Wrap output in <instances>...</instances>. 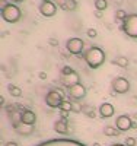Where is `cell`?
<instances>
[{"instance_id":"1","label":"cell","mask_w":137,"mask_h":146,"mask_svg":"<svg viewBox=\"0 0 137 146\" xmlns=\"http://www.w3.org/2000/svg\"><path fill=\"white\" fill-rule=\"evenodd\" d=\"M83 58L91 69H99L105 62V53L102 48L92 45L83 53Z\"/></svg>"},{"instance_id":"2","label":"cell","mask_w":137,"mask_h":146,"mask_svg":"<svg viewBox=\"0 0 137 146\" xmlns=\"http://www.w3.org/2000/svg\"><path fill=\"white\" fill-rule=\"evenodd\" d=\"M2 18L9 23H16L21 19V9L13 3H9L5 7H2Z\"/></svg>"},{"instance_id":"3","label":"cell","mask_w":137,"mask_h":146,"mask_svg":"<svg viewBox=\"0 0 137 146\" xmlns=\"http://www.w3.org/2000/svg\"><path fill=\"white\" fill-rule=\"evenodd\" d=\"M122 31L130 38H137V13H130L126 21H122Z\"/></svg>"},{"instance_id":"4","label":"cell","mask_w":137,"mask_h":146,"mask_svg":"<svg viewBox=\"0 0 137 146\" xmlns=\"http://www.w3.org/2000/svg\"><path fill=\"white\" fill-rule=\"evenodd\" d=\"M83 41L80 38H76V36H73V38H69L67 42H66V50L73 54V56H80L83 57Z\"/></svg>"},{"instance_id":"5","label":"cell","mask_w":137,"mask_h":146,"mask_svg":"<svg viewBox=\"0 0 137 146\" xmlns=\"http://www.w3.org/2000/svg\"><path fill=\"white\" fill-rule=\"evenodd\" d=\"M64 101V96L61 94V91H50L47 95H45V104L50 107V108H60L61 102Z\"/></svg>"},{"instance_id":"6","label":"cell","mask_w":137,"mask_h":146,"mask_svg":"<svg viewBox=\"0 0 137 146\" xmlns=\"http://www.w3.org/2000/svg\"><path fill=\"white\" fill-rule=\"evenodd\" d=\"M111 85H113L114 92H117V94H127V92L130 91V82H128L126 78L117 76V78L113 79Z\"/></svg>"},{"instance_id":"7","label":"cell","mask_w":137,"mask_h":146,"mask_svg":"<svg viewBox=\"0 0 137 146\" xmlns=\"http://www.w3.org/2000/svg\"><path fill=\"white\" fill-rule=\"evenodd\" d=\"M115 127L120 130V131H127L133 127V120L130 115L127 114H121L115 118Z\"/></svg>"},{"instance_id":"8","label":"cell","mask_w":137,"mask_h":146,"mask_svg":"<svg viewBox=\"0 0 137 146\" xmlns=\"http://www.w3.org/2000/svg\"><path fill=\"white\" fill-rule=\"evenodd\" d=\"M38 9H40V13L44 18H51V16H54L57 13V6H56V3H53V0L42 2Z\"/></svg>"},{"instance_id":"9","label":"cell","mask_w":137,"mask_h":146,"mask_svg":"<svg viewBox=\"0 0 137 146\" xmlns=\"http://www.w3.org/2000/svg\"><path fill=\"white\" fill-rule=\"evenodd\" d=\"M69 95H70V98L74 100V101L83 100L86 96V88L79 82V83H76V85H73V86L69 88Z\"/></svg>"},{"instance_id":"10","label":"cell","mask_w":137,"mask_h":146,"mask_svg":"<svg viewBox=\"0 0 137 146\" xmlns=\"http://www.w3.org/2000/svg\"><path fill=\"white\" fill-rule=\"evenodd\" d=\"M98 111H99V115H101L102 118H109V117H113L114 113H115V108L113 104H109V102H104L99 105L98 108Z\"/></svg>"},{"instance_id":"11","label":"cell","mask_w":137,"mask_h":146,"mask_svg":"<svg viewBox=\"0 0 137 146\" xmlns=\"http://www.w3.org/2000/svg\"><path fill=\"white\" fill-rule=\"evenodd\" d=\"M61 82H63V85L69 89L70 86H73V85H76V83H79L80 82V78H79V75L76 72H71L70 75H66V76H63V79H61Z\"/></svg>"},{"instance_id":"12","label":"cell","mask_w":137,"mask_h":146,"mask_svg":"<svg viewBox=\"0 0 137 146\" xmlns=\"http://www.w3.org/2000/svg\"><path fill=\"white\" fill-rule=\"evenodd\" d=\"M22 123L29 124V126H35V123H36L35 113L31 111V110H23L22 111Z\"/></svg>"},{"instance_id":"13","label":"cell","mask_w":137,"mask_h":146,"mask_svg":"<svg viewBox=\"0 0 137 146\" xmlns=\"http://www.w3.org/2000/svg\"><path fill=\"white\" fill-rule=\"evenodd\" d=\"M54 130L57 133H60V135H66V133H69V123L66 118H60L57 120L54 123Z\"/></svg>"},{"instance_id":"14","label":"cell","mask_w":137,"mask_h":146,"mask_svg":"<svg viewBox=\"0 0 137 146\" xmlns=\"http://www.w3.org/2000/svg\"><path fill=\"white\" fill-rule=\"evenodd\" d=\"M21 136H29V135H32V131H34V126H29V124H25V123H21L19 124H16L15 127H13Z\"/></svg>"},{"instance_id":"15","label":"cell","mask_w":137,"mask_h":146,"mask_svg":"<svg viewBox=\"0 0 137 146\" xmlns=\"http://www.w3.org/2000/svg\"><path fill=\"white\" fill-rule=\"evenodd\" d=\"M102 131H104V135L108 136V137H115V136L120 135V130L117 127H114V126H105Z\"/></svg>"},{"instance_id":"16","label":"cell","mask_w":137,"mask_h":146,"mask_svg":"<svg viewBox=\"0 0 137 146\" xmlns=\"http://www.w3.org/2000/svg\"><path fill=\"white\" fill-rule=\"evenodd\" d=\"M113 64L118 66V67H122V69H126L128 66V58L127 57H124V56H118L113 60Z\"/></svg>"},{"instance_id":"17","label":"cell","mask_w":137,"mask_h":146,"mask_svg":"<svg viewBox=\"0 0 137 146\" xmlns=\"http://www.w3.org/2000/svg\"><path fill=\"white\" fill-rule=\"evenodd\" d=\"M7 91L10 92L12 96H15V98H19V96H22V89H21L19 86H16V85H9Z\"/></svg>"},{"instance_id":"18","label":"cell","mask_w":137,"mask_h":146,"mask_svg":"<svg viewBox=\"0 0 137 146\" xmlns=\"http://www.w3.org/2000/svg\"><path fill=\"white\" fill-rule=\"evenodd\" d=\"M60 110H61V111H67V113H70L71 110H73V102H70L69 100H64L63 102H61V105H60Z\"/></svg>"},{"instance_id":"19","label":"cell","mask_w":137,"mask_h":146,"mask_svg":"<svg viewBox=\"0 0 137 146\" xmlns=\"http://www.w3.org/2000/svg\"><path fill=\"white\" fill-rule=\"evenodd\" d=\"M95 7H96V10L102 12L108 7V2L107 0H95Z\"/></svg>"},{"instance_id":"20","label":"cell","mask_w":137,"mask_h":146,"mask_svg":"<svg viewBox=\"0 0 137 146\" xmlns=\"http://www.w3.org/2000/svg\"><path fill=\"white\" fill-rule=\"evenodd\" d=\"M76 7H77L76 0H67L66 5H64V9H67V10H76Z\"/></svg>"},{"instance_id":"21","label":"cell","mask_w":137,"mask_h":146,"mask_svg":"<svg viewBox=\"0 0 137 146\" xmlns=\"http://www.w3.org/2000/svg\"><path fill=\"white\" fill-rule=\"evenodd\" d=\"M127 16H128V13H127L126 10H122V9H118V10L115 12V18L120 19V21H126Z\"/></svg>"},{"instance_id":"22","label":"cell","mask_w":137,"mask_h":146,"mask_svg":"<svg viewBox=\"0 0 137 146\" xmlns=\"http://www.w3.org/2000/svg\"><path fill=\"white\" fill-rule=\"evenodd\" d=\"M124 145L126 146H136L137 145V139L136 137H127L126 142H124Z\"/></svg>"},{"instance_id":"23","label":"cell","mask_w":137,"mask_h":146,"mask_svg":"<svg viewBox=\"0 0 137 146\" xmlns=\"http://www.w3.org/2000/svg\"><path fill=\"white\" fill-rule=\"evenodd\" d=\"M86 35H88L89 38H96L98 32H96V29H93V28H89L88 31H86Z\"/></svg>"},{"instance_id":"24","label":"cell","mask_w":137,"mask_h":146,"mask_svg":"<svg viewBox=\"0 0 137 146\" xmlns=\"http://www.w3.org/2000/svg\"><path fill=\"white\" fill-rule=\"evenodd\" d=\"M71 72H73V69H71L70 66H64L63 69H61V75H63V76H66V75H70Z\"/></svg>"},{"instance_id":"25","label":"cell","mask_w":137,"mask_h":146,"mask_svg":"<svg viewBox=\"0 0 137 146\" xmlns=\"http://www.w3.org/2000/svg\"><path fill=\"white\" fill-rule=\"evenodd\" d=\"M80 107L77 105V104H73V110H71V111H74V113H80Z\"/></svg>"},{"instance_id":"26","label":"cell","mask_w":137,"mask_h":146,"mask_svg":"<svg viewBox=\"0 0 137 146\" xmlns=\"http://www.w3.org/2000/svg\"><path fill=\"white\" fill-rule=\"evenodd\" d=\"M38 76H40V79L44 80V79H47V73H45V72H40V75H38Z\"/></svg>"},{"instance_id":"27","label":"cell","mask_w":137,"mask_h":146,"mask_svg":"<svg viewBox=\"0 0 137 146\" xmlns=\"http://www.w3.org/2000/svg\"><path fill=\"white\" fill-rule=\"evenodd\" d=\"M5 146H18V143L16 142H7Z\"/></svg>"},{"instance_id":"28","label":"cell","mask_w":137,"mask_h":146,"mask_svg":"<svg viewBox=\"0 0 137 146\" xmlns=\"http://www.w3.org/2000/svg\"><path fill=\"white\" fill-rule=\"evenodd\" d=\"M111 146H126L124 143H115V145H111Z\"/></svg>"},{"instance_id":"29","label":"cell","mask_w":137,"mask_h":146,"mask_svg":"<svg viewBox=\"0 0 137 146\" xmlns=\"http://www.w3.org/2000/svg\"><path fill=\"white\" fill-rule=\"evenodd\" d=\"M13 2H15V3H22L23 0H13Z\"/></svg>"},{"instance_id":"30","label":"cell","mask_w":137,"mask_h":146,"mask_svg":"<svg viewBox=\"0 0 137 146\" xmlns=\"http://www.w3.org/2000/svg\"><path fill=\"white\" fill-rule=\"evenodd\" d=\"M131 117H133V118H136V120H137V113H136V114H133V115H131Z\"/></svg>"},{"instance_id":"31","label":"cell","mask_w":137,"mask_h":146,"mask_svg":"<svg viewBox=\"0 0 137 146\" xmlns=\"http://www.w3.org/2000/svg\"><path fill=\"white\" fill-rule=\"evenodd\" d=\"M42 2H48V0H42Z\"/></svg>"}]
</instances>
